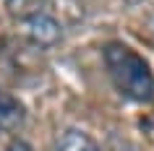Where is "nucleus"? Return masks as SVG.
Masks as SVG:
<instances>
[{"instance_id":"f257e3e1","label":"nucleus","mask_w":154,"mask_h":151,"mask_svg":"<svg viewBox=\"0 0 154 151\" xmlns=\"http://www.w3.org/2000/svg\"><path fill=\"white\" fill-rule=\"evenodd\" d=\"M107 76L112 86L131 102H152L154 99V73L144 57L128 44L112 39L102 47Z\"/></svg>"},{"instance_id":"f03ea898","label":"nucleus","mask_w":154,"mask_h":151,"mask_svg":"<svg viewBox=\"0 0 154 151\" xmlns=\"http://www.w3.org/2000/svg\"><path fill=\"white\" fill-rule=\"evenodd\" d=\"M21 26H24L26 39L34 42V44H39V47H55L57 42L63 39V26H60V21L50 11L29 18V21H24Z\"/></svg>"},{"instance_id":"7ed1b4c3","label":"nucleus","mask_w":154,"mask_h":151,"mask_svg":"<svg viewBox=\"0 0 154 151\" xmlns=\"http://www.w3.org/2000/svg\"><path fill=\"white\" fill-rule=\"evenodd\" d=\"M26 120V110L13 94L0 89V130H18Z\"/></svg>"},{"instance_id":"20e7f679","label":"nucleus","mask_w":154,"mask_h":151,"mask_svg":"<svg viewBox=\"0 0 154 151\" xmlns=\"http://www.w3.org/2000/svg\"><path fill=\"white\" fill-rule=\"evenodd\" d=\"M55 151H99V146L91 141L86 133L71 128V130H63V133L57 135Z\"/></svg>"},{"instance_id":"39448f33","label":"nucleus","mask_w":154,"mask_h":151,"mask_svg":"<svg viewBox=\"0 0 154 151\" xmlns=\"http://www.w3.org/2000/svg\"><path fill=\"white\" fill-rule=\"evenodd\" d=\"M47 3L50 0H5V11L11 13V18L24 24L39 13H47Z\"/></svg>"},{"instance_id":"423d86ee","label":"nucleus","mask_w":154,"mask_h":151,"mask_svg":"<svg viewBox=\"0 0 154 151\" xmlns=\"http://www.w3.org/2000/svg\"><path fill=\"white\" fill-rule=\"evenodd\" d=\"M8 151H34V149H32L26 141H13V143L8 146Z\"/></svg>"},{"instance_id":"0eeeda50","label":"nucleus","mask_w":154,"mask_h":151,"mask_svg":"<svg viewBox=\"0 0 154 151\" xmlns=\"http://www.w3.org/2000/svg\"><path fill=\"white\" fill-rule=\"evenodd\" d=\"M152 29H154V16H152Z\"/></svg>"}]
</instances>
